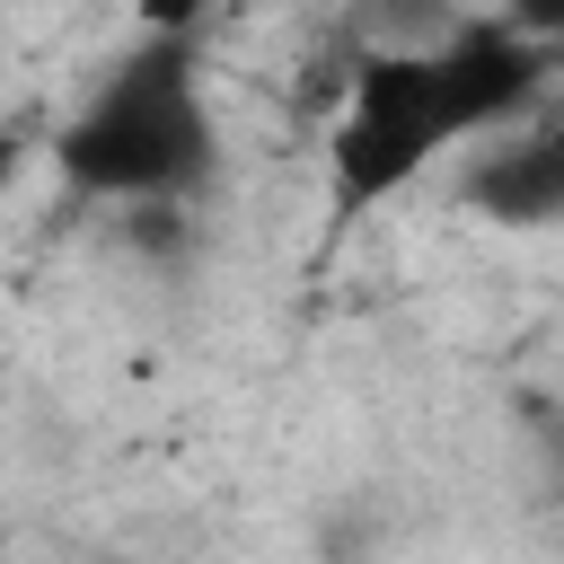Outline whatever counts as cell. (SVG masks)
I'll return each mask as SVG.
<instances>
[{
  "label": "cell",
  "instance_id": "obj_4",
  "mask_svg": "<svg viewBox=\"0 0 564 564\" xmlns=\"http://www.w3.org/2000/svg\"><path fill=\"white\" fill-rule=\"evenodd\" d=\"M18 167H26V123H0V194H9Z\"/></svg>",
  "mask_w": 564,
  "mask_h": 564
},
{
  "label": "cell",
  "instance_id": "obj_3",
  "mask_svg": "<svg viewBox=\"0 0 564 564\" xmlns=\"http://www.w3.org/2000/svg\"><path fill=\"white\" fill-rule=\"evenodd\" d=\"M467 203L502 229H546L564 220V123L546 132H520V141H494L476 167H467Z\"/></svg>",
  "mask_w": 564,
  "mask_h": 564
},
{
  "label": "cell",
  "instance_id": "obj_1",
  "mask_svg": "<svg viewBox=\"0 0 564 564\" xmlns=\"http://www.w3.org/2000/svg\"><path fill=\"white\" fill-rule=\"evenodd\" d=\"M546 79V44L520 26H458L432 53H361L335 115V203L370 212L449 141L511 123Z\"/></svg>",
  "mask_w": 564,
  "mask_h": 564
},
{
  "label": "cell",
  "instance_id": "obj_2",
  "mask_svg": "<svg viewBox=\"0 0 564 564\" xmlns=\"http://www.w3.org/2000/svg\"><path fill=\"white\" fill-rule=\"evenodd\" d=\"M62 176L97 203H167L212 167V115H203V79H194V44L185 35H150L141 53H123L97 97L62 123L53 141Z\"/></svg>",
  "mask_w": 564,
  "mask_h": 564
}]
</instances>
